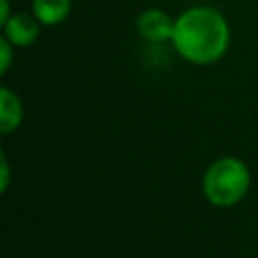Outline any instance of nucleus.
Wrapping results in <instances>:
<instances>
[{"label": "nucleus", "mask_w": 258, "mask_h": 258, "mask_svg": "<svg viewBox=\"0 0 258 258\" xmlns=\"http://www.w3.org/2000/svg\"><path fill=\"white\" fill-rule=\"evenodd\" d=\"M71 0H32V14L44 26H56L67 20Z\"/></svg>", "instance_id": "nucleus-6"}, {"label": "nucleus", "mask_w": 258, "mask_h": 258, "mask_svg": "<svg viewBox=\"0 0 258 258\" xmlns=\"http://www.w3.org/2000/svg\"><path fill=\"white\" fill-rule=\"evenodd\" d=\"M24 119V107L20 97L8 89L2 87L0 89V133L2 135H10L14 133Z\"/></svg>", "instance_id": "nucleus-5"}, {"label": "nucleus", "mask_w": 258, "mask_h": 258, "mask_svg": "<svg viewBox=\"0 0 258 258\" xmlns=\"http://www.w3.org/2000/svg\"><path fill=\"white\" fill-rule=\"evenodd\" d=\"M10 185V161L6 157V153H0V191H8Z\"/></svg>", "instance_id": "nucleus-8"}, {"label": "nucleus", "mask_w": 258, "mask_h": 258, "mask_svg": "<svg viewBox=\"0 0 258 258\" xmlns=\"http://www.w3.org/2000/svg\"><path fill=\"white\" fill-rule=\"evenodd\" d=\"M135 28H137V34L147 42H153V44L171 42L175 18H171L167 12L159 8H147L137 16Z\"/></svg>", "instance_id": "nucleus-3"}, {"label": "nucleus", "mask_w": 258, "mask_h": 258, "mask_svg": "<svg viewBox=\"0 0 258 258\" xmlns=\"http://www.w3.org/2000/svg\"><path fill=\"white\" fill-rule=\"evenodd\" d=\"M252 185V173L244 159L224 155L214 159L202 175V194L216 208L240 204Z\"/></svg>", "instance_id": "nucleus-2"}, {"label": "nucleus", "mask_w": 258, "mask_h": 258, "mask_svg": "<svg viewBox=\"0 0 258 258\" xmlns=\"http://www.w3.org/2000/svg\"><path fill=\"white\" fill-rule=\"evenodd\" d=\"M10 16H12V12H10V2H8V0H2V6H0V26H2Z\"/></svg>", "instance_id": "nucleus-9"}, {"label": "nucleus", "mask_w": 258, "mask_h": 258, "mask_svg": "<svg viewBox=\"0 0 258 258\" xmlns=\"http://www.w3.org/2000/svg\"><path fill=\"white\" fill-rule=\"evenodd\" d=\"M40 34V22L34 14L16 12L2 24V36H6L14 48H26L36 42Z\"/></svg>", "instance_id": "nucleus-4"}, {"label": "nucleus", "mask_w": 258, "mask_h": 258, "mask_svg": "<svg viewBox=\"0 0 258 258\" xmlns=\"http://www.w3.org/2000/svg\"><path fill=\"white\" fill-rule=\"evenodd\" d=\"M12 48H14V44L6 36H2L0 38V73L2 75H6L12 64Z\"/></svg>", "instance_id": "nucleus-7"}, {"label": "nucleus", "mask_w": 258, "mask_h": 258, "mask_svg": "<svg viewBox=\"0 0 258 258\" xmlns=\"http://www.w3.org/2000/svg\"><path fill=\"white\" fill-rule=\"evenodd\" d=\"M171 44L175 52L191 64H214L230 46V24L226 16L212 6L185 8L175 18Z\"/></svg>", "instance_id": "nucleus-1"}]
</instances>
